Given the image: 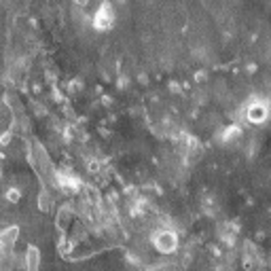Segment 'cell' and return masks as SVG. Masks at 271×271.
I'll list each match as a JSON object with an SVG mask.
<instances>
[{
  "instance_id": "obj_1",
  "label": "cell",
  "mask_w": 271,
  "mask_h": 271,
  "mask_svg": "<svg viewBox=\"0 0 271 271\" xmlns=\"http://www.w3.org/2000/svg\"><path fill=\"white\" fill-rule=\"evenodd\" d=\"M94 24H96L97 30H106V28L112 26V9H111V4H108V2H104L102 7L97 9Z\"/></svg>"
},
{
  "instance_id": "obj_2",
  "label": "cell",
  "mask_w": 271,
  "mask_h": 271,
  "mask_svg": "<svg viewBox=\"0 0 271 271\" xmlns=\"http://www.w3.org/2000/svg\"><path fill=\"white\" fill-rule=\"evenodd\" d=\"M155 246H157V250L161 252H170V250H174V246H176V238H174V233H159L157 238H155Z\"/></svg>"
},
{
  "instance_id": "obj_3",
  "label": "cell",
  "mask_w": 271,
  "mask_h": 271,
  "mask_svg": "<svg viewBox=\"0 0 271 271\" xmlns=\"http://www.w3.org/2000/svg\"><path fill=\"white\" fill-rule=\"evenodd\" d=\"M248 119H250L252 123H263V121L267 119V106L261 102H255L248 108Z\"/></svg>"
},
{
  "instance_id": "obj_4",
  "label": "cell",
  "mask_w": 271,
  "mask_h": 271,
  "mask_svg": "<svg viewBox=\"0 0 271 271\" xmlns=\"http://www.w3.org/2000/svg\"><path fill=\"white\" fill-rule=\"evenodd\" d=\"M74 2H79V4H83V2H87V0H74Z\"/></svg>"
}]
</instances>
